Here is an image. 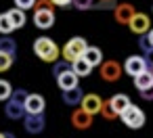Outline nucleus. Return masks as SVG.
<instances>
[{
    "instance_id": "nucleus-4",
    "label": "nucleus",
    "mask_w": 153,
    "mask_h": 138,
    "mask_svg": "<svg viewBox=\"0 0 153 138\" xmlns=\"http://www.w3.org/2000/svg\"><path fill=\"white\" fill-rule=\"evenodd\" d=\"M99 67H101V77H103V82H109V84L117 82L120 75H122V71H124V67H122L117 61H113V59L103 61Z\"/></svg>"
},
{
    "instance_id": "nucleus-33",
    "label": "nucleus",
    "mask_w": 153,
    "mask_h": 138,
    "mask_svg": "<svg viewBox=\"0 0 153 138\" xmlns=\"http://www.w3.org/2000/svg\"><path fill=\"white\" fill-rule=\"evenodd\" d=\"M0 138H7V132H0Z\"/></svg>"
},
{
    "instance_id": "nucleus-27",
    "label": "nucleus",
    "mask_w": 153,
    "mask_h": 138,
    "mask_svg": "<svg viewBox=\"0 0 153 138\" xmlns=\"http://www.w3.org/2000/svg\"><path fill=\"white\" fill-rule=\"evenodd\" d=\"M92 4H94V0H71V7L78 11H88V9H92Z\"/></svg>"
},
{
    "instance_id": "nucleus-25",
    "label": "nucleus",
    "mask_w": 153,
    "mask_h": 138,
    "mask_svg": "<svg viewBox=\"0 0 153 138\" xmlns=\"http://www.w3.org/2000/svg\"><path fill=\"white\" fill-rule=\"evenodd\" d=\"M67 69H71V63H69V61H65V59H63V61H59V59H57V61L53 63V75H55V77H57L59 73L67 71Z\"/></svg>"
},
{
    "instance_id": "nucleus-13",
    "label": "nucleus",
    "mask_w": 153,
    "mask_h": 138,
    "mask_svg": "<svg viewBox=\"0 0 153 138\" xmlns=\"http://www.w3.org/2000/svg\"><path fill=\"white\" fill-rule=\"evenodd\" d=\"M78 73L74 71V69H67V71H63V73H59L57 75V84H59V88L61 90H69V88H76L78 86Z\"/></svg>"
},
{
    "instance_id": "nucleus-34",
    "label": "nucleus",
    "mask_w": 153,
    "mask_h": 138,
    "mask_svg": "<svg viewBox=\"0 0 153 138\" xmlns=\"http://www.w3.org/2000/svg\"><path fill=\"white\" fill-rule=\"evenodd\" d=\"M151 69H153V63H151Z\"/></svg>"
},
{
    "instance_id": "nucleus-24",
    "label": "nucleus",
    "mask_w": 153,
    "mask_h": 138,
    "mask_svg": "<svg viewBox=\"0 0 153 138\" xmlns=\"http://www.w3.org/2000/svg\"><path fill=\"white\" fill-rule=\"evenodd\" d=\"M11 94H13V86H11V82H7V80H0V100H9L11 98Z\"/></svg>"
},
{
    "instance_id": "nucleus-17",
    "label": "nucleus",
    "mask_w": 153,
    "mask_h": 138,
    "mask_svg": "<svg viewBox=\"0 0 153 138\" xmlns=\"http://www.w3.org/2000/svg\"><path fill=\"white\" fill-rule=\"evenodd\" d=\"M71 69L78 73V77H86V75H90V71H92V65L84 59V57H78L76 61H71Z\"/></svg>"
},
{
    "instance_id": "nucleus-14",
    "label": "nucleus",
    "mask_w": 153,
    "mask_h": 138,
    "mask_svg": "<svg viewBox=\"0 0 153 138\" xmlns=\"http://www.w3.org/2000/svg\"><path fill=\"white\" fill-rule=\"evenodd\" d=\"M132 82H134V88H136V90H145V88L153 86V69L147 67L145 71L136 73V75L132 77Z\"/></svg>"
},
{
    "instance_id": "nucleus-8",
    "label": "nucleus",
    "mask_w": 153,
    "mask_h": 138,
    "mask_svg": "<svg viewBox=\"0 0 153 138\" xmlns=\"http://www.w3.org/2000/svg\"><path fill=\"white\" fill-rule=\"evenodd\" d=\"M134 15H136V9L132 4H128V2H122V4H115L113 7V17H115V21L120 25H128Z\"/></svg>"
},
{
    "instance_id": "nucleus-10",
    "label": "nucleus",
    "mask_w": 153,
    "mask_h": 138,
    "mask_svg": "<svg viewBox=\"0 0 153 138\" xmlns=\"http://www.w3.org/2000/svg\"><path fill=\"white\" fill-rule=\"evenodd\" d=\"M149 65H147V59L145 57H138V55H132V57H128L126 59V63H124V71L128 73V75H136V73H140V71H145Z\"/></svg>"
},
{
    "instance_id": "nucleus-6",
    "label": "nucleus",
    "mask_w": 153,
    "mask_h": 138,
    "mask_svg": "<svg viewBox=\"0 0 153 138\" xmlns=\"http://www.w3.org/2000/svg\"><path fill=\"white\" fill-rule=\"evenodd\" d=\"M34 25L38 30H51L55 25V11L53 9H36L34 11Z\"/></svg>"
},
{
    "instance_id": "nucleus-19",
    "label": "nucleus",
    "mask_w": 153,
    "mask_h": 138,
    "mask_svg": "<svg viewBox=\"0 0 153 138\" xmlns=\"http://www.w3.org/2000/svg\"><path fill=\"white\" fill-rule=\"evenodd\" d=\"M9 17H11V21H13L15 30H21V27L25 25V21H27V17H25V11H23V9H19V7L11 9V11H9Z\"/></svg>"
},
{
    "instance_id": "nucleus-28",
    "label": "nucleus",
    "mask_w": 153,
    "mask_h": 138,
    "mask_svg": "<svg viewBox=\"0 0 153 138\" xmlns=\"http://www.w3.org/2000/svg\"><path fill=\"white\" fill-rule=\"evenodd\" d=\"M27 90H23V88H17V90H13V94H11V100H17V103H25V98H27Z\"/></svg>"
},
{
    "instance_id": "nucleus-18",
    "label": "nucleus",
    "mask_w": 153,
    "mask_h": 138,
    "mask_svg": "<svg viewBox=\"0 0 153 138\" xmlns=\"http://www.w3.org/2000/svg\"><path fill=\"white\" fill-rule=\"evenodd\" d=\"M92 67H97V65H101L103 63V52H101V48H97V46H88L86 48V52L82 55Z\"/></svg>"
},
{
    "instance_id": "nucleus-1",
    "label": "nucleus",
    "mask_w": 153,
    "mask_h": 138,
    "mask_svg": "<svg viewBox=\"0 0 153 138\" xmlns=\"http://www.w3.org/2000/svg\"><path fill=\"white\" fill-rule=\"evenodd\" d=\"M34 52H36V57H38L40 61H44V63H55V61L61 57V50H59V46L55 44V40H51V38H46V36L36 38V42H34Z\"/></svg>"
},
{
    "instance_id": "nucleus-31",
    "label": "nucleus",
    "mask_w": 153,
    "mask_h": 138,
    "mask_svg": "<svg viewBox=\"0 0 153 138\" xmlns=\"http://www.w3.org/2000/svg\"><path fill=\"white\" fill-rule=\"evenodd\" d=\"M51 2H53L55 7H63V9H67V7L71 4V0H51Z\"/></svg>"
},
{
    "instance_id": "nucleus-22",
    "label": "nucleus",
    "mask_w": 153,
    "mask_h": 138,
    "mask_svg": "<svg viewBox=\"0 0 153 138\" xmlns=\"http://www.w3.org/2000/svg\"><path fill=\"white\" fill-rule=\"evenodd\" d=\"M13 32H15V25H13L9 13H2V15H0V36H9Z\"/></svg>"
},
{
    "instance_id": "nucleus-16",
    "label": "nucleus",
    "mask_w": 153,
    "mask_h": 138,
    "mask_svg": "<svg viewBox=\"0 0 153 138\" xmlns=\"http://www.w3.org/2000/svg\"><path fill=\"white\" fill-rule=\"evenodd\" d=\"M82 96H84V92H82L80 86L69 88V90H63V103L69 105V107H78L82 103Z\"/></svg>"
},
{
    "instance_id": "nucleus-29",
    "label": "nucleus",
    "mask_w": 153,
    "mask_h": 138,
    "mask_svg": "<svg viewBox=\"0 0 153 138\" xmlns=\"http://www.w3.org/2000/svg\"><path fill=\"white\" fill-rule=\"evenodd\" d=\"M34 2H36V0H15V7L27 11V9H34Z\"/></svg>"
},
{
    "instance_id": "nucleus-21",
    "label": "nucleus",
    "mask_w": 153,
    "mask_h": 138,
    "mask_svg": "<svg viewBox=\"0 0 153 138\" xmlns=\"http://www.w3.org/2000/svg\"><path fill=\"white\" fill-rule=\"evenodd\" d=\"M0 50L15 57V55H17V42H15L11 36H0Z\"/></svg>"
},
{
    "instance_id": "nucleus-5",
    "label": "nucleus",
    "mask_w": 153,
    "mask_h": 138,
    "mask_svg": "<svg viewBox=\"0 0 153 138\" xmlns=\"http://www.w3.org/2000/svg\"><path fill=\"white\" fill-rule=\"evenodd\" d=\"M44 125H46L44 113H25L23 115V128L27 134H40V132H44Z\"/></svg>"
},
{
    "instance_id": "nucleus-3",
    "label": "nucleus",
    "mask_w": 153,
    "mask_h": 138,
    "mask_svg": "<svg viewBox=\"0 0 153 138\" xmlns=\"http://www.w3.org/2000/svg\"><path fill=\"white\" fill-rule=\"evenodd\" d=\"M120 119H122L130 130H140V128L145 125V119H147V117H145L143 109H138L136 105H132V103H130V105L120 113Z\"/></svg>"
},
{
    "instance_id": "nucleus-2",
    "label": "nucleus",
    "mask_w": 153,
    "mask_h": 138,
    "mask_svg": "<svg viewBox=\"0 0 153 138\" xmlns=\"http://www.w3.org/2000/svg\"><path fill=\"white\" fill-rule=\"evenodd\" d=\"M86 48H88V42H86L84 38L76 36V38H71V40L65 42V46L61 48V57L71 63V61H76L78 57H82V55L86 52Z\"/></svg>"
},
{
    "instance_id": "nucleus-20",
    "label": "nucleus",
    "mask_w": 153,
    "mask_h": 138,
    "mask_svg": "<svg viewBox=\"0 0 153 138\" xmlns=\"http://www.w3.org/2000/svg\"><path fill=\"white\" fill-rule=\"evenodd\" d=\"M109 103H111V107L115 109V113L120 115V113H122V111L130 105V98H128L126 94H113V96L109 98Z\"/></svg>"
},
{
    "instance_id": "nucleus-32",
    "label": "nucleus",
    "mask_w": 153,
    "mask_h": 138,
    "mask_svg": "<svg viewBox=\"0 0 153 138\" xmlns=\"http://www.w3.org/2000/svg\"><path fill=\"white\" fill-rule=\"evenodd\" d=\"M147 40H149V42H151V46H153V27L147 32Z\"/></svg>"
},
{
    "instance_id": "nucleus-23",
    "label": "nucleus",
    "mask_w": 153,
    "mask_h": 138,
    "mask_svg": "<svg viewBox=\"0 0 153 138\" xmlns=\"http://www.w3.org/2000/svg\"><path fill=\"white\" fill-rule=\"evenodd\" d=\"M99 113L103 115V119H109V121H111V119H115V117H120V115L115 113V109L111 107V103H109V100H103V105H101V111H99Z\"/></svg>"
},
{
    "instance_id": "nucleus-26",
    "label": "nucleus",
    "mask_w": 153,
    "mask_h": 138,
    "mask_svg": "<svg viewBox=\"0 0 153 138\" xmlns=\"http://www.w3.org/2000/svg\"><path fill=\"white\" fill-rule=\"evenodd\" d=\"M13 59H15L13 55H9V52H2V50H0V73L7 71V69H11Z\"/></svg>"
},
{
    "instance_id": "nucleus-11",
    "label": "nucleus",
    "mask_w": 153,
    "mask_h": 138,
    "mask_svg": "<svg viewBox=\"0 0 153 138\" xmlns=\"http://www.w3.org/2000/svg\"><path fill=\"white\" fill-rule=\"evenodd\" d=\"M23 107H25V113H44L46 100L42 94H27Z\"/></svg>"
},
{
    "instance_id": "nucleus-30",
    "label": "nucleus",
    "mask_w": 153,
    "mask_h": 138,
    "mask_svg": "<svg viewBox=\"0 0 153 138\" xmlns=\"http://www.w3.org/2000/svg\"><path fill=\"white\" fill-rule=\"evenodd\" d=\"M138 92H140V98L153 100V86H149V88H145V90H138Z\"/></svg>"
},
{
    "instance_id": "nucleus-7",
    "label": "nucleus",
    "mask_w": 153,
    "mask_h": 138,
    "mask_svg": "<svg viewBox=\"0 0 153 138\" xmlns=\"http://www.w3.org/2000/svg\"><path fill=\"white\" fill-rule=\"evenodd\" d=\"M128 27H130L132 34L143 36V34H147V32L151 30V19H149V15H145V13H136V15L130 19Z\"/></svg>"
},
{
    "instance_id": "nucleus-9",
    "label": "nucleus",
    "mask_w": 153,
    "mask_h": 138,
    "mask_svg": "<svg viewBox=\"0 0 153 138\" xmlns=\"http://www.w3.org/2000/svg\"><path fill=\"white\" fill-rule=\"evenodd\" d=\"M71 123L76 130H88L92 125V115L88 111H84L82 107H76L71 111Z\"/></svg>"
},
{
    "instance_id": "nucleus-15",
    "label": "nucleus",
    "mask_w": 153,
    "mask_h": 138,
    "mask_svg": "<svg viewBox=\"0 0 153 138\" xmlns=\"http://www.w3.org/2000/svg\"><path fill=\"white\" fill-rule=\"evenodd\" d=\"M4 113H7V117L9 119H23V115H25V107H23V103H17V100H7V107H4Z\"/></svg>"
},
{
    "instance_id": "nucleus-12",
    "label": "nucleus",
    "mask_w": 153,
    "mask_h": 138,
    "mask_svg": "<svg viewBox=\"0 0 153 138\" xmlns=\"http://www.w3.org/2000/svg\"><path fill=\"white\" fill-rule=\"evenodd\" d=\"M101 105H103V100H101L99 94H84L82 96V103H80V107L84 111H88L90 115H97L101 111Z\"/></svg>"
}]
</instances>
